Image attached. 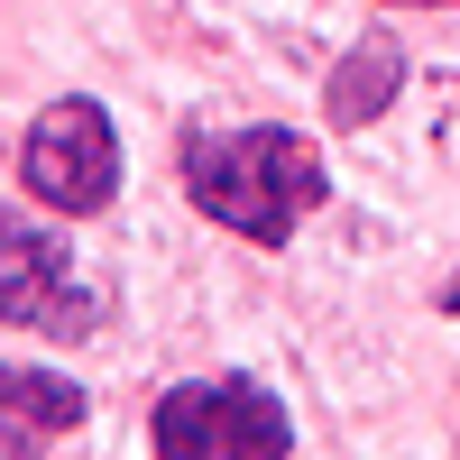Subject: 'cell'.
<instances>
[{"label": "cell", "instance_id": "1", "mask_svg": "<svg viewBox=\"0 0 460 460\" xmlns=\"http://www.w3.org/2000/svg\"><path fill=\"white\" fill-rule=\"evenodd\" d=\"M184 203L249 249H286L332 203V166L304 129H184Z\"/></svg>", "mask_w": 460, "mask_h": 460}, {"label": "cell", "instance_id": "2", "mask_svg": "<svg viewBox=\"0 0 460 460\" xmlns=\"http://www.w3.org/2000/svg\"><path fill=\"white\" fill-rule=\"evenodd\" d=\"M147 442H157V460H286L295 451V414L277 405L267 377L230 368V377L166 387L157 414H147Z\"/></svg>", "mask_w": 460, "mask_h": 460}, {"label": "cell", "instance_id": "3", "mask_svg": "<svg viewBox=\"0 0 460 460\" xmlns=\"http://www.w3.org/2000/svg\"><path fill=\"white\" fill-rule=\"evenodd\" d=\"M19 184H28V203H47L65 221L111 212V194H120V129H111V111L93 93L47 102L19 138Z\"/></svg>", "mask_w": 460, "mask_h": 460}, {"label": "cell", "instance_id": "4", "mask_svg": "<svg viewBox=\"0 0 460 460\" xmlns=\"http://www.w3.org/2000/svg\"><path fill=\"white\" fill-rule=\"evenodd\" d=\"M93 286L74 277V258L56 230H37L28 212L0 203V323L19 332H47V341H84L93 332Z\"/></svg>", "mask_w": 460, "mask_h": 460}, {"label": "cell", "instance_id": "5", "mask_svg": "<svg viewBox=\"0 0 460 460\" xmlns=\"http://www.w3.org/2000/svg\"><path fill=\"white\" fill-rule=\"evenodd\" d=\"M65 433H84V387L56 368L0 359V460H47Z\"/></svg>", "mask_w": 460, "mask_h": 460}, {"label": "cell", "instance_id": "6", "mask_svg": "<svg viewBox=\"0 0 460 460\" xmlns=\"http://www.w3.org/2000/svg\"><path fill=\"white\" fill-rule=\"evenodd\" d=\"M396 84H405V47L396 37H359V47L332 65V84H323V120L332 129H368L377 111L396 102Z\"/></svg>", "mask_w": 460, "mask_h": 460}, {"label": "cell", "instance_id": "7", "mask_svg": "<svg viewBox=\"0 0 460 460\" xmlns=\"http://www.w3.org/2000/svg\"><path fill=\"white\" fill-rule=\"evenodd\" d=\"M396 10H460V0H396Z\"/></svg>", "mask_w": 460, "mask_h": 460}, {"label": "cell", "instance_id": "8", "mask_svg": "<svg viewBox=\"0 0 460 460\" xmlns=\"http://www.w3.org/2000/svg\"><path fill=\"white\" fill-rule=\"evenodd\" d=\"M442 304H451V314H460V286H451V295H442Z\"/></svg>", "mask_w": 460, "mask_h": 460}]
</instances>
